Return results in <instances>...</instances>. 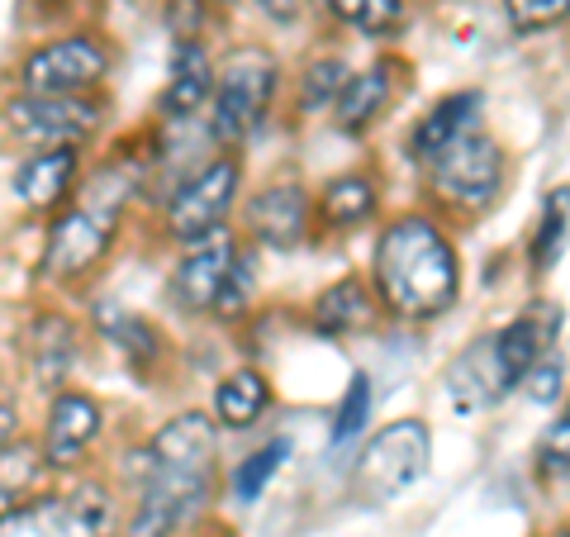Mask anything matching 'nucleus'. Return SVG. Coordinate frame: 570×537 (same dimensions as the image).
Listing matches in <instances>:
<instances>
[{
	"instance_id": "nucleus-29",
	"label": "nucleus",
	"mask_w": 570,
	"mask_h": 537,
	"mask_svg": "<svg viewBox=\"0 0 570 537\" xmlns=\"http://www.w3.org/2000/svg\"><path fill=\"white\" fill-rule=\"evenodd\" d=\"M366 419H371V375L366 371H352L343 400H337V409H333V433H328L333 452H343V447L362 442Z\"/></svg>"
},
{
	"instance_id": "nucleus-37",
	"label": "nucleus",
	"mask_w": 570,
	"mask_h": 537,
	"mask_svg": "<svg viewBox=\"0 0 570 537\" xmlns=\"http://www.w3.org/2000/svg\"><path fill=\"white\" fill-rule=\"evenodd\" d=\"M214 537H234V533H228V528H219V533H214Z\"/></svg>"
},
{
	"instance_id": "nucleus-28",
	"label": "nucleus",
	"mask_w": 570,
	"mask_h": 537,
	"mask_svg": "<svg viewBox=\"0 0 570 537\" xmlns=\"http://www.w3.org/2000/svg\"><path fill=\"white\" fill-rule=\"evenodd\" d=\"M291 452H295V442H291V438L262 442L253 457H243V461H238L234 480H228V495H234L238 505H257V499L266 495V486L276 480V471L285 467V461H291Z\"/></svg>"
},
{
	"instance_id": "nucleus-33",
	"label": "nucleus",
	"mask_w": 570,
	"mask_h": 537,
	"mask_svg": "<svg viewBox=\"0 0 570 537\" xmlns=\"http://www.w3.org/2000/svg\"><path fill=\"white\" fill-rule=\"evenodd\" d=\"M561 390H566V362H561V352H547L542 362L528 371L523 396H528V400H538V404H557V400H561Z\"/></svg>"
},
{
	"instance_id": "nucleus-4",
	"label": "nucleus",
	"mask_w": 570,
	"mask_h": 537,
	"mask_svg": "<svg viewBox=\"0 0 570 537\" xmlns=\"http://www.w3.org/2000/svg\"><path fill=\"white\" fill-rule=\"evenodd\" d=\"M276 91H281L276 52H266L257 43L234 48L219 62V81H214V96H209V138L234 153L238 143H247L266 124Z\"/></svg>"
},
{
	"instance_id": "nucleus-31",
	"label": "nucleus",
	"mask_w": 570,
	"mask_h": 537,
	"mask_svg": "<svg viewBox=\"0 0 570 537\" xmlns=\"http://www.w3.org/2000/svg\"><path fill=\"white\" fill-rule=\"evenodd\" d=\"M504 20L513 33L532 39V33H547L570 20V0H504Z\"/></svg>"
},
{
	"instance_id": "nucleus-5",
	"label": "nucleus",
	"mask_w": 570,
	"mask_h": 537,
	"mask_svg": "<svg viewBox=\"0 0 570 537\" xmlns=\"http://www.w3.org/2000/svg\"><path fill=\"white\" fill-rule=\"evenodd\" d=\"M428 461H433V428H428V419H395L362 442L352 467V490L366 505H390V499L414 490L428 476Z\"/></svg>"
},
{
	"instance_id": "nucleus-9",
	"label": "nucleus",
	"mask_w": 570,
	"mask_h": 537,
	"mask_svg": "<svg viewBox=\"0 0 570 537\" xmlns=\"http://www.w3.org/2000/svg\"><path fill=\"white\" fill-rule=\"evenodd\" d=\"M115 67V52L100 33H62L20 62V91L29 96H96Z\"/></svg>"
},
{
	"instance_id": "nucleus-1",
	"label": "nucleus",
	"mask_w": 570,
	"mask_h": 537,
	"mask_svg": "<svg viewBox=\"0 0 570 537\" xmlns=\"http://www.w3.org/2000/svg\"><path fill=\"white\" fill-rule=\"evenodd\" d=\"M219 467V419L205 409H181L167 419L148 447L129 452L134 514L124 518V537H176L205 514Z\"/></svg>"
},
{
	"instance_id": "nucleus-27",
	"label": "nucleus",
	"mask_w": 570,
	"mask_h": 537,
	"mask_svg": "<svg viewBox=\"0 0 570 537\" xmlns=\"http://www.w3.org/2000/svg\"><path fill=\"white\" fill-rule=\"evenodd\" d=\"M352 81V67L337 58V52H324V58H309V67L299 71V86H295V105L299 115H328L343 86Z\"/></svg>"
},
{
	"instance_id": "nucleus-32",
	"label": "nucleus",
	"mask_w": 570,
	"mask_h": 537,
	"mask_svg": "<svg viewBox=\"0 0 570 537\" xmlns=\"http://www.w3.org/2000/svg\"><path fill=\"white\" fill-rule=\"evenodd\" d=\"M538 476L542 480H570V404H561V414L547 423V433L538 438Z\"/></svg>"
},
{
	"instance_id": "nucleus-12",
	"label": "nucleus",
	"mask_w": 570,
	"mask_h": 537,
	"mask_svg": "<svg viewBox=\"0 0 570 537\" xmlns=\"http://www.w3.org/2000/svg\"><path fill=\"white\" fill-rule=\"evenodd\" d=\"M442 390H448V404L456 409L461 419H475V414H485V409H494L504 396H513V375L504 367V357H499V343H494V333L485 338H475V343L461 348L448 371H442Z\"/></svg>"
},
{
	"instance_id": "nucleus-3",
	"label": "nucleus",
	"mask_w": 570,
	"mask_h": 537,
	"mask_svg": "<svg viewBox=\"0 0 570 537\" xmlns=\"http://www.w3.org/2000/svg\"><path fill=\"white\" fill-rule=\"evenodd\" d=\"M138 176L129 163H105L91 182L77 186V195L52 214L43 253H39V276L52 285H77L110 257V247L119 238L124 209L134 201Z\"/></svg>"
},
{
	"instance_id": "nucleus-22",
	"label": "nucleus",
	"mask_w": 570,
	"mask_h": 537,
	"mask_svg": "<svg viewBox=\"0 0 570 537\" xmlns=\"http://www.w3.org/2000/svg\"><path fill=\"white\" fill-rule=\"evenodd\" d=\"M376 209H381V186H376V176H366V172L333 176L314 201V214L328 234H352V228L376 219Z\"/></svg>"
},
{
	"instance_id": "nucleus-14",
	"label": "nucleus",
	"mask_w": 570,
	"mask_h": 537,
	"mask_svg": "<svg viewBox=\"0 0 570 537\" xmlns=\"http://www.w3.org/2000/svg\"><path fill=\"white\" fill-rule=\"evenodd\" d=\"M314 201L299 182H272L247 195V238L266 253H295L309 238Z\"/></svg>"
},
{
	"instance_id": "nucleus-36",
	"label": "nucleus",
	"mask_w": 570,
	"mask_h": 537,
	"mask_svg": "<svg viewBox=\"0 0 570 537\" xmlns=\"http://www.w3.org/2000/svg\"><path fill=\"white\" fill-rule=\"evenodd\" d=\"M551 537H570V524H566V528H557V533H551Z\"/></svg>"
},
{
	"instance_id": "nucleus-26",
	"label": "nucleus",
	"mask_w": 570,
	"mask_h": 537,
	"mask_svg": "<svg viewBox=\"0 0 570 537\" xmlns=\"http://www.w3.org/2000/svg\"><path fill=\"white\" fill-rule=\"evenodd\" d=\"M566 243H570V186H557L542 201V214H538V224H532V238H528V262H532V272L547 276L551 266L561 262L566 253Z\"/></svg>"
},
{
	"instance_id": "nucleus-24",
	"label": "nucleus",
	"mask_w": 570,
	"mask_h": 537,
	"mask_svg": "<svg viewBox=\"0 0 570 537\" xmlns=\"http://www.w3.org/2000/svg\"><path fill=\"white\" fill-rule=\"evenodd\" d=\"M48 457H43V442H29V438H14L6 452H0V514L29 505V499L43 495V480H48Z\"/></svg>"
},
{
	"instance_id": "nucleus-21",
	"label": "nucleus",
	"mask_w": 570,
	"mask_h": 537,
	"mask_svg": "<svg viewBox=\"0 0 570 537\" xmlns=\"http://www.w3.org/2000/svg\"><path fill=\"white\" fill-rule=\"evenodd\" d=\"M96 329L105 343H115V352L129 362L134 375H148L167 362V338L163 329L153 324V319H142V314H129V310H119L115 300H100V310H96Z\"/></svg>"
},
{
	"instance_id": "nucleus-8",
	"label": "nucleus",
	"mask_w": 570,
	"mask_h": 537,
	"mask_svg": "<svg viewBox=\"0 0 570 537\" xmlns=\"http://www.w3.org/2000/svg\"><path fill=\"white\" fill-rule=\"evenodd\" d=\"M238 186H243V163L238 153H219V157H205L200 167H195L190 176H181L167 201V238L176 243H195V238H209L214 228L228 224V214H234L238 205Z\"/></svg>"
},
{
	"instance_id": "nucleus-30",
	"label": "nucleus",
	"mask_w": 570,
	"mask_h": 537,
	"mask_svg": "<svg viewBox=\"0 0 570 537\" xmlns=\"http://www.w3.org/2000/svg\"><path fill=\"white\" fill-rule=\"evenodd\" d=\"M253 291H257V253L243 243L234 272H228L219 300H214V319H219V324H238V319L253 310Z\"/></svg>"
},
{
	"instance_id": "nucleus-23",
	"label": "nucleus",
	"mask_w": 570,
	"mask_h": 537,
	"mask_svg": "<svg viewBox=\"0 0 570 537\" xmlns=\"http://www.w3.org/2000/svg\"><path fill=\"white\" fill-rule=\"evenodd\" d=\"M272 400H276L272 381H266L257 367H238L214 390V419H219V428H228V433H247V428H257L266 419Z\"/></svg>"
},
{
	"instance_id": "nucleus-16",
	"label": "nucleus",
	"mask_w": 570,
	"mask_h": 537,
	"mask_svg": "<svg viewBox=\"0 0 570 537\" xmlns=\"http://www.w3.org/2000/svg\"><path fill=\"white\" fill-rule=\"evenodd\" d=\"M480 110H485V91H475V86H466V91H452L428 105V115H419V124L409 129V163L428 167L438 153H448L456 138H466L471 129H480Z\"/></svg>"
},
{
	"instance_id": "nucleus-25",
	"label": "nucleus",
	"mask_w": 570,
	"mask_h": 537,
	"mask_svg": "<svg viewBox=\"0 0 570 537\" xmlns=\"http://www.w3.org/2000/svg\"><path fill=\"white\" fill-rule=\"evenodd\" d=\"M337 25H347L362 39H400L409 25V0H324Z\"/></svg>"
},
{
	"instance_id": "nucleus-6",
	"label": "nucleus",
	"mask_w": 570,
	"mask_h": 537,
	"mask_svg": "<svg viewBox=\"0 0 570 537\" xmlns=\"http://www.w3.org/2000/svg\"><path fill=\"white\" fill-rule=\"evenodd\" d=\"M504 182H509V153L485 129H471L466 138H456L448 153H438L428 163V191L452 214H485L504 195Z\"/></svg>"
},
{
	"instance_id": "nucleus-34",
	"label": "nucleus",
	"mask_w": 570,
	"mask_h": 537,
	"mask_svg": "<svg viewBox=\"0 0 570 537\" xmlns=\"http://www.w3.org/2000/svg\"><path fill=\"white\" fill-rule=\"evenodd\" d=\"M20 438V404H14V396H0V452Z\"/></svg>"
},
{
	"instance_id": "nucleus-10",
	"label": "nucleus",
	"mask_w": 570,
	"mask_h": 537,
	"mask_svg": "<svg viewBox=\"0 0 570 537\" xmlns=\"http://www.w3.org/2000/svg\"><path fill=\"white\" fill-rule=\"evenodd\" d=\"M105 124L100 96H29L6 105V129L29 148H86Z\"/></svg>"
},
{
	"instance_id": "nucleus-13",
	"label": "nucleus",
	"mask_w": 570,
	"mask_h": 537,
	"mask_svg": "<svg viewBox=\"0 0 570 537\" xmlns=\"http://www.w3.org/2000/svg\"><path fill=\"white\" fill-rule=\"evenodd\" d=\"M105 433V409L96 396H86V390H58V396L48 400V414H43V457L52 471H77L86 457H91V447L100 442Z\"/></svg>"
},
{
	"instance_id": "nucleus-20",
	"label": "nucleus",
	"mask_w": 570,
	"mask_h": 537,
	"mask_svg": "<svg viewBox=\"0 0 570 537\" xmlns=\"http://www.w3.org/2000/svg\"><path fill=\"white\" fill-rule=\"evenodd\" d=\"M376 285H366L362 276H337L333 285L314 295V310H309V324L318 338H352L376 324Z\"/></svg>"
},
{
	"instance_id": "nucleus-2",
	"label": "nucleus",
	"mask_w": 570,
	"mask_h": 537,
	"mask_svg": "<svg viewBox=\"0 0 570 537\" xmlns=\"http://www.w3.org/2000/svg\"><path fill=\"white\" fill-rule=\"evenodd\" d=\"M371 285L385 314L404 324H433L461 295V257L428 214H400L371 247Z\"/></svg>"
},
{
	"instance_id": "nucleus-19",
	"label": "nucleus",
	"mask_w": 570,
	"mask_h": 537,
	"mask_svg": "<svg viewBox=\"0 0 570 537\" xmlns=\"http://www.w3.org/2000/svg\"><path fill=\"white\" fill-rule=\"evenodd\" d=\"M214 81H219V67L205 52L200 39H176L171 43V67H167V91H163V115L167 119H190L200 115L209 96H214Z\"/></svg>"
},
{
	"instance_id": "nucleus-18",
	"label": "nucleus",
	"mask_w": 570,
	"mask_h": 537,
	"mask_svg": "<svg viewBox=\"0 0 570 537\" xmlns=\"http://www.w3.org/2000/svg\"><path fill=\"white\" fill-rule=\"evenodd\" d=\"M400 77H404V62H395V58H381V62H371L362 71H352V81L343 86V96H337V105H333V124L352 138L366 134L371 124H381L390 100H395V91L404 86Z\"/></svg>"
},
{
	"instance_id": "nucleus-11",
	"label": "nucleus",
	"mask_w": 570,
	"mask_h": 537,
	"mask_svg": "<svg viewBox=\"0 0 570 537\" xmlns=\"http://www.w3.org/2000/svg\"><path fill=\"white\" fill-rule=\"evenodd\" d=\"M238 253H243V238L228 224L214 228L209 238L186 243V253H181V262H176V272H171V304L176 310L190 314V319L214 314V300H219Z\"/></svg>"
},
{
	"instance_id": "nucleus-17",
	"label": "nucleus",
	"mask_w": 570,
	"mask_h": 537,
	"mask_svg": "<svg viewBox=\"0 0 570 537\" xmlns=\"http://www.w3.org/2000/svg\"><path fill=\"white\" fill-rule=\"evenodd\" d=\"M81 148H33L14 172V201L33 214H58L77 195Z\"/></svg>"
},
{
	"instance_id": "nucleus-7",
	"label": "nucleus",
	"mask_w": 570,
	"mask_h": 537,
	"mask_svg": "<svg viewBox=\"0 0 570 537\" xmlns=\"http://www.w3.org/2000/svg\"><path fill=\"white\" fill-rule=\"evenodd\" d=\"M119 505L110 486H86L67 495H39L29 505L0 514V537H115Z\"/></svg>"
},
{
	"instance_id": "nucleus-35",
	"label": "nucleus",
	"mask_w": 570,
	"mask_h": 537,
	"mask_svg": "<svg viewBox=\"0 0 570 537\" xmlns=\"http://www.w3.org/2000/svg\"><path fill=\"white\" fill-rule=\"evenodd\" d=\"M257 10H262L272 25H291V20H299V0H257Z\"/></svg>"
},
{
	"instance_id": "nucleus-15",
	"label": "nucleus",
	"mask_w": 570,
	"mask_h": 537,
	"mask_svg": "<svg viewBox=\"0 0 570 537\" xmlns=\"http://www.w3.org/2000/svg\"><path fill=\"white\" fill-rule=\"evenodd\" d=\"M77 357H81V329L77 319L62 314V310H39L24 329V362L33 385L58 396L67 390V375L77 371Z\"/></svg>"
}]
</instances>
